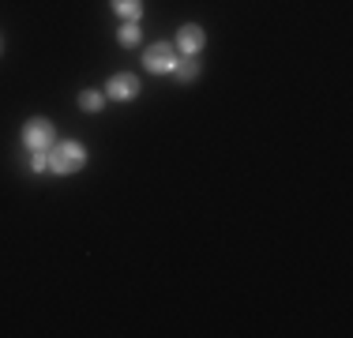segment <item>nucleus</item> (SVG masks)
<instances>
[{"label":"nucleus","mask_w":353,"mask_h":338,"mask_svg":"<svg viewBox=\"0 0 353 338\" xmlns=\"http://www.w3.org/2000/svg\"><path fill=\"white\" fill-rule=\"evenodd\" d=\"M87 166V150H83V143H53V150H49V169L53 173H79V169Z\"/></svg>","instance_id":"1"},{"label":"nucleus","mask_w":353,"mask_h":338,"mask_svg":"<svg viewBox=\"0 0 353 338\" xmlns=\"http://www.w3.org/2000/svg\"><path fill=\"white\" fill-rule=\"evenodd\" d=\"M23 143H27V150H53V143H57L53 124L41 121V117L27 121V124H23Z\"/></svg>","instance_id":"2"},{"label":"nucleus","mask_w":353,"mask_h":338,"mask_svg":"<svg viewBox=\"0 0 353 338\" xmlns=\"http://www.w3.org/2000/svg\"><path fill=\"white\" fill-rule=\"evenodd\" d=\"M143 64H147L150 72H173V64H176V46H170V41H154V46L143 53Z\"/></svg>","instance_id":"3"},{"label":"nucleus","mask_w":353,"mask_h":338,"mask_svg":"<svg viewBox=\"0 0 353 338\" xmlns=\"http://www.w3.org/2000/svg\"><path fill=\"white\" fill-rule=\"evenodd\" d=\"M105 95H109V98H117V101H128V98H136V95H139V75H132V72H121V75H113V79L105 83Z\"/></svg>","instance_id":"4"},{"label":"nucleus","mask_w":353,"mask_h":338,"mask_svg":"<svg viewBox=\"0 0 353 338\" xmlns=\"http://www.w3.org/2000/svg\"><path fill=\"white\" fill-rule=\"evenodd\" d=\"M176 46H181L184 53H199V49L207 46V34H203V27H196V23H184L181 34H176Z\"/></svg>","instance_id":"5"},{"label":"nucleus","mask_w":353,"mask_h":338,"mask_svg":"<svg viewBox=\"0 0 353 338\" xmlns=\"http://www.w3.org/2000/svg\"><path fill=\"white\" fill-rule=\"evenodd\" d=\"M113 12H121L124 19L136 23L139 15H143V0H113Z\"/></svg>","instance_id":"6"},{"label":"nucleus","mask_w":353,"mask_h":338,"mask_svg":"<svg viewBox=\"0 0 353 338\" xmlns=\"http://www.w3.org/2000/svg\"><path fill=\"white\" fill-rule=\"evenodd\" d=\"M173 72H176V79L188 83V79H196V75H199V61H176Z\"/></svg>","instance_id":"7"},{"label":"nucleus","mask_w":353,"mask_h":338,"mask_svg":"<svg viewBox=\"0 0 353 338\" xmlns=\"http://www.w3.org/2000/svg\"><path fill=\"white\" fill-rule=\"evenodd\" d=\"M102 95H98V90H83L79 95V109H87V113H98V109H102Z\"/></svg>","instance_id":"8"},{"label":"nucleus","mask_w":353,"mask_h":338,"mask_svg":"<svg viewBox=\"0 0 353 338\" xmlns=\"http://www.w3.org/2000/svg\"><path fill=\"white\" fill-rule=\"evenodd\" d=\"M117 38H121L124 46H136V41H139V27H136V23L128 19V23H124V27H121V30H117Z\"/></svg>","instance_id":"9"},{"label":"nucleus","mask_w":353,"mask_h":338,"mask_svg":"<svg viewBox=\"0 0 353 338\" xmlns=\"http://www.w3.org/2000/svg\"><path fill=\"white\" fill-rule=\"evenodd\" d=\"M30 155H34V158H30V166H34L38 173H46V169H49V150H30Z\"/></svg>","instance_id":"10"},{"label":"nucleus","mask_w":353,"mask_h":338,"mask_svg":"<svg viewBox=\"0 0 353 338\" xmlns=\"http://www.w3.org/2000/svg\"><path fill=\"white\" fill-rule=\"evenodd\" d=\"M0 53H4V38H0Z\"/></svg>","instance_id":"11"}]
</instances>
